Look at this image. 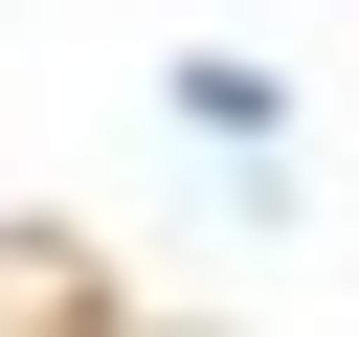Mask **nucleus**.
I'll return each instance as SVG.
<instances>
[{"label":"nucleus","mask_w":359,"mask_h":337,"mask_svg":"<svg viewBox=\"0 0 359 337\" xmlns=\"http://www.w3.org/2000/svg\"><path fill=\"white\" fill-rule=\"evenodd\" d=\"M157 112H180L202 157H247V180L292 157V67H269V45H180V67H157Z\"/></svg>","instance_id":"obj_1"}]
</instances>
